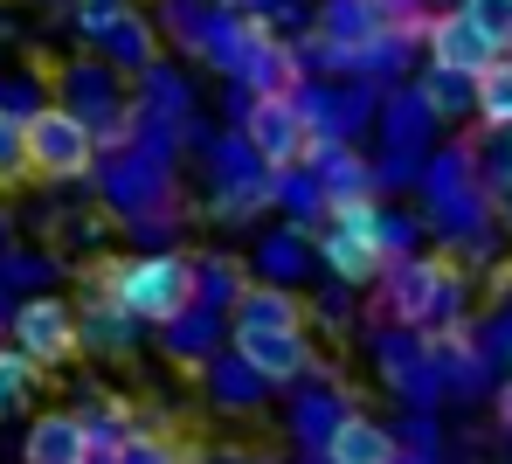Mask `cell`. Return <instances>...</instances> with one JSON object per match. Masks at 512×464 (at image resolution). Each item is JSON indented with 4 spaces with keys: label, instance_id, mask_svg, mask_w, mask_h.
Wrapping results in <instances>:
<instances>
[{
    "label": "cell",
    "instance_id": "obj_5",
    "mask_svg": "<svg viewBox=\"0 0 512 464\" xmlns=\"http://www.w3.org/2000/svg\"><path fill=\"white\" fill-rule=\"evenodd\" d=\"M243 139L270 174H298L312 160V125L298 111V97H250L243 111Z\"/></svg>",
    "mask_w": 512,
    "mask_h": 464
},
{
    "label": "cell",
    "instance_id": "obj_12",
    "mask_svg": "<svg viewBox=\"0 0 512 464\" xmlns=\"http://www.w3.org/2000/svg\"><path fill=\"white\" fill-rule=\"evenodd\" d=\"M402 437L388 430V423H374V416H346L340 430H333V444H326V464H402Z\"/></svg>",
    "mask_w": 512,
    "mask_h": 464
},
{
    "label": "cell",
    "instance_id": "obj_18",
    "mask_svg": "<svg viewBox=\"0 0 512 464\" xmlns=\"http://www.w3.org/2000/svg\"><path fill=\"white\" fill-rule=\"evenodd\" d=\"M340 402H346L340 388H305V395L291 402V437H298L305 451H319V458H326L333 430H340L346 416H353V409H340Z\"/></svg>",
    "mask_w": 512,
    "mask_h": 464
},
{
    "label": "cell",
    "instance_id": "obj_27",
    "mask_svg": "<svg viewBox=\"0 0 512 464\" xmlns=\"http://www.w3.org/2000/svg\"><path fill=\"white\" fill-rule=\"evenodd\" d=\"M125 14H132V0H70V21H77V35H90L97 49H104V35H111Z\"/></svg>",
    "mask_w": 512,
    "mask_h": 464
},
{
    "label": "cell",
    "instance_id": "obj_11",
    "mask_svg": "<svg viewBox=\"0 0 512 464\" xmlns=\"http://www.w3.org/2000/svg\"><path fill=\"white\" fill-rule=\"evenodd\" d=\"M21 458H28V464H90L84 416H77V409H49V416H35L28 437H21Z\"/></svg>",
    "mask_w": 512,
    "mask_h": 464
},
{
    "label": "cell",
    "instance_id": "obj_23",
    "mask_svg": "<svg viewBox=\"0 0 512 464\" xmlns=\"http://www.w3.org/2000/svg\"><path fill=\"white\" fill-rule=\"evenodd\" d=\"M381 125H388V153H423V139L436 132V118H429V104L416 91L388 97V111H381Z\"/></svg>",
    "mask_w": 512,
    "mask_h": 464
},
{
    "label": "cell",
    "instance_id": "obj_14",
    "mask_svg": "<svg viewBox=\"0 0 512 464\" xmlns=\"http://www.w3.org/2000/svg\"><path fill=\"white\" fill-rule=\"evenodd\" d=\"M201 374H208V395H215V409H222V416H256V409H263V395H270V381H263L236 347H229V354H215Z\"/></svg>",
    "mask_w": 512,
    "mask_h": 464
},
{
    "label": "cell",
    "instance_id": "obj_30",
    "mask_svg": "<svg viewBox=\"0 0 512 464\" xmlns=\"http://www.w3.org/2000/svg\"><path fill=\"white\" fill-rule=\"evenodd\" d=\"M457 14H471V21L512 56V0H457Z\"/></svg>",
    "mask_w": 512,
    "mask_h": 464
},
{
    "label": "cell",
    "instance_id": "obj_7",
    "mask_svg": "<svg viewBox=\"0 0 512 464\" xmlns=\"http://www.w3.org/2000/svg\"><path fill=\"white\" fill-rule=\"evenodd\" d=\"M312 326V298L298 284H250L243 305L229 312V340L236 333H305Z\"/></svg>",
    "mask_w": 512,
    "mask_h": 464
},
{
    "label": "cell",
    "instance_id": "obj_21",
    "mask_svg": "<svg viewBox=\"0 0 512 464\" xmlns=\"http://www.w3.org/2000/svg\"><path fill=\"white\" fill-rule=\"evenodd\" d=\"M222 312H208V305H194L187 319H173L167 326V354L180 361V368H208L215 361V340H222Z\"/></svg>",
    "mask_w": 512,
    "mask_h": 464
},
{
    "label": "cell",
    "instance_id": "obj_16",
    "mask_svg": "<svg viewBox=\"0 0 512 464\" xmlns=\"http://www.w3.org/2000/svg\"><path fill=\"white\" fill-rule=\"evenodd\" d=\"M250 284H256V271L243 264V257H229V250H201V257H194V291H201V305L222 312V319L243 305Z\"/></svg>",
    "mask_w": 512,
    "mask_h": 464
},
{
    "label": "cell",
    "instance_id": "obj_8",
    "mask_svg": "<svg viewBox=\"0 0 512 464\" xmlns=\"http://www.w3.org/2000/svg\"><path fill=\"white\" fill-rule=\"evenodd\" d=\"M243 361H250L270 388H298L305 374H319V354H312V333H236L229 340Z\"/></svg>",
    "mask_w": 512,
    "mask_h": 464
},
{
    "label": "cell",
    "instance_id": "obj_20",
    "mask_svg": "<svg viewBox=\"0 0 512 464\" xmlns=\"http://www.w3.org/2000/svg\"><path fill=\"white\" fill-rule=\"evenodd\" d=\"M270 201L291 215V229H305L312 236V222H333V201H326V187H319V174H270Z\"/></svg>",
    "mask_w": 512,
    "mask_h": 464
},
{
    "label": "cell",
    "instance_id": "obj_31",
    "mask_svg": "<svg viewBox=\"0 0 512 464\" xmlns=\"http://www.w3.org/2000/svg\"><path fill=\"white\" fill-rule=\"evenodd\" d=\"M118 464H180V451H173L167 437H153V430H139L125 451H118Z\"/></svg>",
    "mask_w": 512,
    "mask_h": 464
},
{
    "label": "cell",
    "instance_id": "obj_28",
    "mask_svg": "<svg viewBox=\"0 0 512 464\" xmlns=\"http://www.w3.org/2000/svg\"><path fill=\"white\" fill-rule=\"evenodd\" d=\"M49 104H56V97L42 91V77H21V70H14V77H0V111H7V118H21V125H28V118H35V111H49Z\"/></svg>",
    "mask_w": 512,
    "mask_h": 464
},
{
    "label": "cell",
    "instance_id": "obj_1",
    "mask_svg": "<svg viewBox=\"0 0 512 464\" xmlns=\"http://www.w3.org/2000/svg\"><path fill=\"white\" fill-rule=\"evenodd\" d=\"M90 298H118L139 326H160V333H167L173 319H187V312L201 305V291H194V257H180V250H146V257L97 264V271H90Z\"/></svg>",
    "mask_w": 512,
    "mask_h": 464
},
{
    "label": "cell",
    "instance_id": "obj_22",
    "mask_svg": "<svg viewBox=\"0 0 512 464\" xmlns=\"http://www.w3.org/2000/svg\"><path fill=\"white\" fill-rule=\"evenodd\" d=\"M416 97L429 104V118H436V125L478 118V84H471V77H443V70H423V77H416Z\"/></svg>",
    "mask_w": 512,
    "mask_h": 464
},
{
    "label": "cell",
    "instance_id": "obj_35",
    "mask_svg": "<svg viewBox=\"0 0 512 464\" xmlns=\"http://www.w3.org/2000/svg\"><path fill=\"white\" fill-rule=\"evenodd\" d=\"M35 7H63V14H70V0H35Z\"/></svg>",
    "mask_w": 512,
    "mask_h": 464
},
{
    "label": "cell",
    "instance_id": "obj_29",
    "mask_svg": "<svg viewBox=\"0 0 512 464\" xmlns=\"http://www.w3.org/2000/svg\"><path fill=\"white\" fill-rule=\"evenodd\" d=\"M28 181V125L0 111V187H21Z\"/></svg>",
    "mask_w": 512,
    "mask_h": 464
},
{
    "label": "cell",
    "instance_id": "obj_6",
    "mask_svg": "<svg viewBox=\"0 0 512 464\" xmlns=\"http://www.w3.org/2000/svg\"><path fill=\"white\" fill-rule=\"evenodd\" d=\"M423 49H429V70H443V77H471V84H478V77H485V70L506 56V49H499V42H492V35L471 21V14H457V7L429 21Z\"/></svg>",
    "mask_w": 512,
    "mask_h": 464
},
{
    "label": "cell",
    "instance_id": "obj_9",
    "mask_svg": "<svg viewBox=\"0 0 512 464\" xmlns=\"http://www.w3.org/2000/svg\"><path fill=\"white\" fill-rule=\"evenodd\" d=\"M77 347L97 354V361H125L139 347V319L118 298H90L84 291V305H77Z\"/></svg>",
    "mask_w": 512,
    "mask_h": 464
},
{
    "label": "cell",
    "instance_id": "obj_4",
    "mask_svg": "<svg viewBox=\"0 0 512 464\" xmlns=\"http://www.w3.org/2000/svg\"><path fill=\"white\" fill-rule=\"evenodd\" d=\"M7 347H21L42 374L63 368V361H77V354H84V347H77V305L56 298V291L21 298V305H14V326H7Z\"/></svg>",
    "mask_w": 512,
    "mask_h": 464
},
{
    "label": "cell",
    "instance_id": "obj_34",
    "mask_svg": "<svg viewBox=\"0 0 512 464\" xmlns=\"http://www.w3.org/2000/svg\"><path fill=\"white\" fill-rule=\"evenodd\" d=\"M7 236H14V229H7V215H0V257H7Z\"/></svg>",
    "mask_w": 512,
    "mask_h": 464
},
{
    "label": "cell",
    "instance_id": "obj_25",
    "mask_svg": "<svg viewBox=\"0 0 512 464\" xmlns=\"http://www.w3.org/2000/svg\"><path fill=\"white\" fill-rule=\"evenodd\" d=\"M35 388H42V368H35L21 347H0V423L21 416V409L35 402Z\"/></svg>",
    "mask_w": 512,
    "mask_h": 464
},
{
    "label": "cell",
    "instance_id": "obj_15",
    "mask_svg": "<svg viewBox=\"0 0 512 464\" xmlns=\"http://www.w3.org/2000/svg\"><path fill=\"white\" fill-rule=\"evenodd\" d=\"M312 35H319V42H333L346 63H360V56H367L388 28H381L360 0H326V7H319V21H312Z\"/></svg>",
    "mask_w": 512,
    "mask_h": 464
},
{
    "label": "cell",
    "instance_id": "obj_10",
    "mask_svg": "<svg viewBox=\"0 0 512 464\" xmlns=\"http://www.w3.org/2000/svg\"><path fill=\"white\" fill-rule=\"evenodd\" d=\"M312 250H319V264H326L340 284H374V278H388L381 243H374V236H353V229H340V222H326V229L312 236Z\"/></svg>",
    "mask_w": 512,
    "mask_h": 464
},
{
    "label": "cell",
    "instance_id": "obj_24",
    "mask_svg": "<svg viewBox=\"0 0 512 464\" xmlns=\"http://www.w3.org/2000/svg\"><path fill=\"white\" fill-rule=\"evenodd\" d=\"M478 125L512 139V56H499L485 77H478Z\"/></svg>",
    "mask_w": 512,
    "mask_h": 464
},
{
    "label": "cell",
    "instance_id": "obj_36",
    "mask_svg": "<svg viewBox=\"0 0 512 464\" xmlns=\"http://www.w3.org/2000/svg\"><path fill=\"white\" fill-rule=\"evenodd\" d=\"M506 146H512V139H506Z\"/></svg>",
    "mask_w": 512,
    "mask_h": 464
},
{
    "label": "cell",
    "instance_id": "obj_3",
    "mask_svg": "<svg viewBox=\"0 0 512 464\" xmlns=\"http://www.w3.org/2000/svg\"><path fill=\"white\" fill-rule=\"evenodd\" d=\"M104 167V153H97V132H90L77 111H63V104H49V111H35L28 118V174L35 181H90Z\"/></svg>",
    "mask_w": 512,
    "mask_h": 464
},
{
    "label": "cell",
    "instance_id": "obj_13",
    "mask_svg": "<svg viewBox=\"0 0 512 464\" xmlns=\"http://www.w3.org/2000/svg\"><path fill=\"white\" fill-rule=\"evenodd\" d=\"M312 167H319V187H326L333 208H353V201H374L381 194V174L353 146H312Z\"/></svg>",
    "mask_w": 512,
    "mask_h": 464
},
{
    "label": "cell",
    "instance_id": "obj_33",
    "mask_svg": "<svg viewBox=\"0 0 512 464\" xmlns=\"http://www.w3.org/2000/svg\"><path fill=\"white\" fill-rule=\"evenodd\" d=\"M0 326H14V298L7 291H0Z\"/></svg>",
    "mask_w": 512,
    "mask_h": 464
},
{
    "label": "cell",
    "instance_id": "obj_19",
    "mask_svg": "<svg viewBox=\"0 0 512 464\" xmlns=\"http://www.w3.org/2000/svg\"><path fill=\"white\" fill-rule=\"evenodd\" d=\"M312 257H319V250L305 243V229L284 222V229H270V236L256 243V284H298Z\"/></svg>",
    "mask_w": 512,
    "mask_h": 464
},
{
    "label": "cell",
    "instance_id": "obj_32",
    "mask_svg": "<svg viewBox=\"0 0 512 464\" xmlns=\"http://www.w3.org/2000/svg\"><path fill=\"white\" fill-rule=\"evenodd\" d=\"M499 423L512 430V388H499Z\"/></svg>",
    "mask_w": 512,
    "mask_h": 464
},
{
    "label": "cell",
    "instance_id": "obj_17",
    "mask_svg": "<svg viewBox=\"0 0 512 464\" xmlns=\"http://www.w3.org/2000/svg\"><path fill=\"white\" fill-rule=\"evenodd\" d=\"M104 63H111L118 77H146V70H160V28L132 7V14L104 35Z\"/></svg>",
    "mask_w": 512,
    "mask_h": 464
},
{
    "label": "cell",
    "instance_id": "obj_2",
    "mask_svg": "<svg viewBox=\"0 0 512 464\" xmlns=\"http://www.w3.org/2000/svg\"><path fill=\"white\" fill-rule=\"evenodd\" d=\"M381 298L395 312L402 333H457L464 326V305H471V278L450 264V257H409L381 278Z\"/></svg>",
    "mask_w": 512,
    "mask_h": 464
},
{
    "label": "cell",
    "instance_id": "obj_26",
    "mask_svg": "<svg viewBox=\"0 0 512 464\" xmlns=\"http://www.w3.org/2000/svg\"><path fill=\"white\" fill-rule=\"evenodd\" d=\"M56 278V264L49 257H35V250H7L0 257V291H28V298H42V284Z\"/></svg>",
    "mask_w": 512,
    "mask_h": 464
}]
</instances>
